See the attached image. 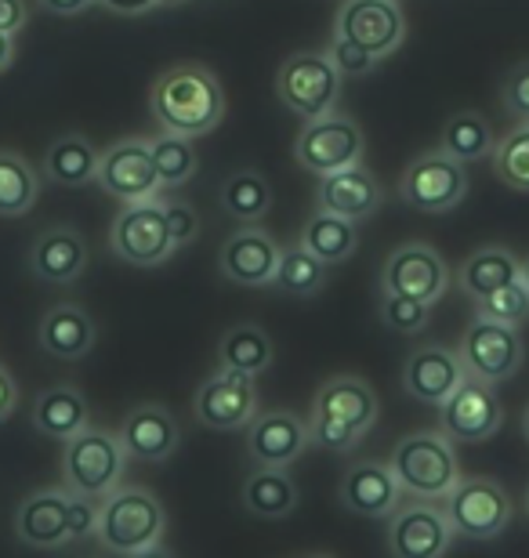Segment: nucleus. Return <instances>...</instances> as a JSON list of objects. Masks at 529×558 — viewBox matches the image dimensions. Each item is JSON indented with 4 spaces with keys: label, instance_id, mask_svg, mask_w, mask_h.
<instances>
[{
    "label": "nucleus",
    "instance_id": "19",
    "mask_svg": "<svg viewBox=\"0 0 529 558\" xmlns=\"http://www.w3.org/2000/svg\"><path fill=\"white\" fill-rule=\"evenodd\" d=\"M460 381H465V366H460L457 352L443 349V344H421L402 363V392L421 403L443 407Z\"/></svg>",
    "mask_w": 529,
    "mask_h": 558
},
{
    "label": "nucleus",
    "instance_id": "30",
    "mask_svg": "<svg viewBox=\"0 0 529 558\" xmlns=\"http://www.w3.org/2000/svg\"><path fill=\"white\" fill-rule=\"evenodd\" d=\"M243 508L254 519H287L298 508V486L287 468H254L243 483Z\"/></svg>",
    "mask_w": 529,
    "mask_h": 558
},
{
    "label": "nucleus",
    "instance_id": "6",
    "mask_svg": "<svg viewBox=\"0 0 529 558\" xmlns=\"http://www.w3.org/2000/svg\"><path fill=\"white\" fill-rule=\"evenodd\" d=\"M443 500L454 537L493 541L512 522V497L493 478H460Z\"/></svg>",
    "mask_w": 529,
    "mask_h": 558
},
{
    "label": "nucleus",
    "instance_id": "43",
    "mask_svg": "<svg viewBox=\"0 0 529 558\" xmlns=\"http://www.w3.org/2000/svg\"><path fill=\"white\" fill-rule=\"evenodd\" d=\"M164 204V221H167V236H171L175 251L189 247L200 236V215L185 199H160Z\"/></svg>",
    "mask_w": 529,
    "mask_h": 558
},
{
    "label": "nucleus",
    "instance_id": "34",
    "mask_svg": "<svg viewBox=\"0 0 529 558\" xmlns=\"http://www.w3.org/2000/svg\"><path fill=\"white\" fill-rule=\"evenodd\" d=\"M493 145H497V138H493L490 120L482 117L479 109H457L443 128L438 153H446L449 160H457L460 167H465V163L482 160V156H490Z\"/></svg>",
    "mask_w": 529,
    "mask_h": 558
},
{
    "label": "nucleus",
    "instance_id": "50",
    "mask_svg": "<svg viewBox=\"0 0 529 558\" xmlns=\"http://www.w3.org/2000/svg\"><path fill=\"white\" fill-rule=\"evenodd\" d=\"M11 59H15V40H11V37H4V33H0V73L8 70Z\"/></svg>",
    "mask_w": 529,
    "mask_h": 558
},
{
    "label": "nucleus",
    "instance_id": "32",
    "mask_svg": "<svg viewBox=\"0 0 529 558\" xmlns=\"http://www.w3.org/2000/svg\"><path fill=\"white\" fill-rule=\"evenodd\" d=\"M298 243L312 254V258L323 262L326 269H330V265H341V262H348L356 254V247H359V226L316 210V215L305 221V229H301Z\"/></svg>",
    "mask_w": 529,
    "mask_h": 558
},
{
    "label": "nucleus",
    "instance_id": "56",
    "mask_svg": "<svg viewBox=\"0 0 529 558\" xmlns=\"http://www.w3.org/2000/svg\"><path fill=\"white\" fill-rule=\"evenodd\" d=\"M526 511H529V494H526Z\"/></svg>",
    "mask_w": 529,
    "mask_h": 558
},
{
    "label": "nucleus",
    "instance_id": "54",
    "mask_svg": "<svg viewBox=\"0 0 529 558\" xmlns=\"http://www.w3.org/2000/svg\"><path fill=\"white\" fill-rule=\"evenodd\" d=\"M156 4H164V8H171V4H185V0H156Z\"/></svg>",
    "mask_w": 529,
    "mask_h": 558
},
{
    "label": "nucleus",
    "instance_id": "1",
    "mask_svg": "<svg viewBox=\"0 0 529 558\" xmlns=\"http://www.w3.org/2000/svg\"><path fill=\"white\" fill-rule=\"evenodd\" d=\"M153 117L164 135L175 138H204L225 120V92L207 65L185 62L171 65L156 76L149 95Z\"/></svg>",
    "mask_w": 529,
    "mask_h": 558
},
{
    "label": "nucleus",
    "instance_id": "22",
    "mask_svg": "<svg viewBox=\"0 0 529 558\" xmlns=\"http://www.w3.org/2000/svg\"><path fill=\"white\" fill-rule=\"evenodd\" d=\"M381 199H385V193H381L377 178L370 174L363 163H356V167H348V171L320 178L316 210L359 226V221L370 218L381 207Z\"/></svg>",
    "mask_w": 529,
    "mask_h": 558
},
{
    "label": "nucleus",
    "instance_id": "2",
    "mask_svg": "<svg viewBox=\"0 0 529 558\" xmlns=\"http://www.w3.org/2000/svg\"><path fill=\"white\" fill-rule=\"evenodd\" d=\"M164 530H167V511L160 500L142 486H120L98 508L95 537L106 551L131 558L139 551L156 548L164 541Z\"/></svg>",
    "mask_w": 529,
    "mask_h": 558
},
{
    "label": "nucleus",
    "instance_id": "48",
    "mask_svg": "<svg viewBox=\"0 0 529 558\" xmlns=\"http://www.w3.org/2000/svg\"><path fill=\"white\" fill-rule=\"evenodd\" d=\"M112 15H145L149 8H156V0H98Z\"/></svg>",
    "mask_w": 529,
    "mask_h": 558
},
{
    "label": "nucleus",
    "instance_id": "4",
    "mask_svg": "<svg viewBox=\"0 0 529 558\" xmlns=\"http://www.w3.org/2000/svg\"><path fill=\"white\" fill-rule=\"evenodd\" d=\"M123 468H128V453H123L120 439L106 428H84L76 439L65 442L62 453V483L65 494L87 497L103 505L123 483Z\"/></svg>",
    "mask_w": 529,
    "mask_h": 558
},
{
    "label": "nucleus",
    "instance_id": "10",
    "mask_svg": "<svg viewBox=\"0 0 529 558\" xmlns=\"http://www.w3.org/2000/svg\"><path fill=\"white\" fill-rule=\"evenodd\" d=\"M95 182L103 185L120 204H145V199H160V178H156L149 138H120L106 153H98Z\"/></svg>",
    "mask_w": 529,
    "mask_h": 558
},
{
    "label": "nucleus",
    "instance_id": "40",
    "mask_svg": "<svg viewBox=\"0 0 529 558\" xmlns=\"http://www.w3.org/2000/svg\"><path fill=\"white\" fill-rule=\"evenodd\" d=\"M381 323L392 330V333H402V338H410V333H421L428 327V319H432V308L421 305V301H410V298H399V294H385L381 290Z\"/></svg>",
    "mask_w": 529,
    "mask_h": 558
},
{
    "label": "nucleus",
    "instance_id": "18",
    "mask_svg": "<svg viewBox=\"0 0 529 558\" xmlns=\"http://www.w3.org/2000/svg\"><path fill=\"white\" fill-rule=\"evenodd\" d=\"M279 254H284V247H279L262 226H251V229L232 232V236L221 243L218 269L236 287H273Z\"/></svg>",
    "mask_w": 529,
    "mask_h": 558
},
{
    "label": "nucleus",
    "instance_id": "27",
    "mask_svg": "<svg viewBox=\"0 0 529 558\" xmlns=\"http://www.w3.org/2000/svg\"><path fill=\"white\" fill-rule=\"evenodd\" d=\"M33 428L59 442H70L84 428H92V410H87L81 388L55 385L48 392H40L37 403H33Z\"/></svg>",
    "mask_w": 529,
    "mask_h": 558
},
{
    "label": "nucleus",
    "instance_id": "7",
    "mask_svg": "<svg viewBox=\"0 0 529 558\" xmlns=\"http://www.w3.org/2000/svg\"><path fill=\"white\" fill-rule=\"evenodd\" d=\"M363 153H366L363 131H359L352 117H341V113L312 120V124L301 128V135L294 142V160L305 167L309 174H320V178L363 163Z\"/></svg>",
    "mask_w": 529,
    "mask_h": 558
},
{
    "label": "nucleus",
    "instance_id": "35",
    "mask_svg": "<svg viewBox=\"0 0 529 558\" xmlns=\"http://www.w3.org/2000/svg\"><path fill=\"white\" fill-rule=\"evenodd\" d=\"M40 174L26 156L15 149H0V218H19L37 204Z\"/></svg>",
    "mask_w": 529,
    "mask_h": 558
},
{
    "label": "nucleus",
    "instance_id": "45",
    "mask_svg": "<svg viewBox=\"0 0 529 558\" xmlns=\"http://www.w3.org/2000/svg\"><path fill=\"white\" fill-rule=\"evenodd\" d=\"M65 494V489H62ZM70 497V541H84V537H95V526H98V500H87V497Z\"/></svg>",
    "mask_w": 529,
    "mask_h": 558
},
{
    "label": "nucleus",
    "instance_id": "12",
    "mask_svg": "<svg viewBox=\"0 0 529 558\" xmlns=\"http://www.w3.org/2000/svg\"><path fill=\"white\" fill-rule=\"evenodd\" d=\"M449 287V269L443 254L428 243H402L388 254L385 269H381V290L385 294H399L432 308Z\"/></svg>",
    "mask_w": 529,
    "mask_h": 558
},
{
    "label": "nucleus",
    "instance_id": "9",
    "mask_svg": "<svg viewBox=\"0 0 529 558\" xmlns=\"http://www.w3.org/2000/svg\"><path fill=\"white\" fill-rule=\"evenodd\" d=\"M468 196V171L446 153H421L399 178V199L424 215L454 210Z\"/></svg>",
    "mask_w": 529,
    "mask_h": 558
},
{
    "label": "nucleus",
    "instance_id": "42",
    "mask_svg": "<svg viewBox=\"0 0 529 558\" xmlns=\"http://www.w3.org/2000/svg\"><path fill=\"white\" fill-rule=\"evenodd\" d=\"M326 59H330V65L337 70V76H366V73H374L377 70V59L370 51H363L359 44H352V40H345V37H330V44H326Z\"/></svg>",
    "mask_w": 529,
    "mask_h": 558
},
{
    "label": "nucleus",
    "instance_id": "13",
    "mask_svg": "<svg viewBox=\"0 0 529 558\" xmlns=\"http://www.w3.org/2000/svg\"><path fill=\"white\" fill-rule=\"evenodd\" d=\"M334 33L359 44L381 62L399 51L402 37H407V19H402L396 0H345L337 11Z\"/></svg>",
    "mask_w": 529,
    "mask_h": 558
},
{
    "label": "nucleus",
    "instance_id": "24",
    "mask_svg": "<svg viewBox=\"0 0 529 558\" xmlns=\"http://www.w3.org/2000/svg\"><path fill=\"white\" fill-rule=\"evenodd\" d=\"M87 269V243L73 226L44 229L29 247V272L44 283H73Z\"/></svg>",
    "mask_w": 529,
    "mask_h": 558
},
{
    "label": "nucleus",
    "instance_id": "53",
    "mask_svg": "<svg viewBox=\"0 0 529 558\" xmlns=\"http://www.w3.org/2000/svg\"><path fill=\"white\" fill-rule=\"evenodd\" d=\"M522 432H526V439H529V407H526V414H522Z\"/></svg>",
    "mask_w": 529,
    "mask_h": 558
},
{
    "label": "nucleus",
    "instance_id": "26",
    "mask_svg": "<svg viewBox=\"0 0 529 558\" xmlns=\"http://www.w3.org/2000/svg\"><path fill=\"white\" fill-rule=\"evenodd\" d=\"M377 392L370 388L363 377H330L326 385H320L316 399H312V414H326L337 421H348L359 432H370V424L377 421Z\"/></svg>",
    "mask_w": 529,
    "mask_h": 558
},
{
    "label": "nucleus",
    "instance_id": "3",
    "mask_svg": "<svg viewBox=\"0 0 529 558\" xmlns=\"http://www.w3.org/2000/svg\"><path fill=\"white\" fill-rule=\"evenodd\" d=\"M388 472L413 497L438 500L460 483L457 453L438 432H413L392 446L388 453Z\"/></svg>",
    "mask_w": 529,
    "mask_h": 558
},
{
    "label": "nucleus",
    "instance_id": "36",
    "mask_svg": "<svg viewBox=\"0 0 529 558\" xmlns=\"http://www.w3.org/2000/svg\"><path fill=\"white\" fill-rule=\"evenodd\" d=\"M326 276H330V269L312 258L301 243H294V247H284V254H279L273 287L287 298H312L326 287Z\"/></svg>",
    "mask_w": 529,
    "mask_h": 558
},
{
    "label": "nucleus",
    "instance_id": "55",
    "mask_svg": "<svg viewBox=\"0 0 529 558\" xmlns=\"http://www.w3.org/2000/svg\"><path fill=\"white\" fill-rule=\"evenodd\" d=\"M312 558H330V555H312Z\"/></svg>",
    "mask_w": 529,
    "mask_h": 558
},
{
    "label": "nucleus",
    "instance_id": "52",
    "mask_svg": "<svg viewBox=\"0 0 529 558\" xmlns=\"http://www.w3.org/2000/svg\"><path fill=\"white\" fill-rule=\"evenodd\" d=\"M519 279H522V287L529 290V258L522 262V272H519Z\"/></svg>",
    "mask_w": 529,
    "mask_h": 558
},
{
    "label": "nucleus",
    "instance_id": "14",
    "mask_svg": "<svg viewBox=\"0 0 529 558\" xmlns=\"http://www.w3.org/2000/svg\"><path fill=\"white\" fill-rule=\"evenodd\" d=\"M504 424V407L493 385L476 381L465 374V381L457 385V392L443 403V417H438V435L446 442H482L490 435H497Z\"/></svg>",
    "mask_w": 529,
    "mask_h": 558
},
{
    "label": "nucleus",
    "instance_id": "8",
    "mask_svg": "<svg viewBox=\"0 0 529 558\" xmlns=\"http://www.w3.org/2000/svg\"><path fill=\"white\" fill-rule=\"evenodd\" d=\"M109 247L120 262L153 269L164 265L175 254V243L167 236L164 204L160 199H145V204H123L120 215L112 218Z\"/></svg>",
    "mask_w": 529,
    "mask_h": 558
},
{
    "label": "nucleus",
    "instance_id": "49",
    "mask_svg": "<svg viewBox=\"0 0 529 558\" xmlns=\"http://www.w3.org/2000/svg\"><path fill=\"white\" fill-rule=\"evenodd\" d=\"M37 4L44 8V11H51V15H81V11H87L95 4V0H37Z\"/></svg>",
    "mask_w": 529,
    "mask_h": 558
},
{
    "label": "nucleus",
    "instance_id": "41",
    "mask_svg": "<svg viewBox=\"0 0 529 558\" xmlns=\"http://www.w3.org/2000/svg\"><path fill=\"white\" fill-rule=\"evenodd\" d=\"M363 439V432L352 428L348 421L326 417V414H312L309 417V446H320V450L330 453H345Z\"/></svg>",
    "mask_w": 529,
    "mask_h": 558
},
{
    "label": "nucleus",
    "instance_id": "51",
    "mask_svg": "<svg viewBox=\"0 0 529 558\" xmlns=\"http://www.w3.org/2000/svg\"><path fill=\"white\" fill-rule=\"evenodd\" d=\"M131 558H175V555L167 551L164 544H156V548H149V551H139V555H131Z\"/></svg>",
    "mask_w": 529,
    "mask_h": 558
},
{
    "label": "nucleus",
    "instance_id": "23",
    "mask_svg": "<svg viewBox=\"0 0 529 558\" xmlns=\"http://www.w3.org/2000/svg\"><path fill=\"white\" fill-rule=\"evenodd\" d=\"M399 483L392 478V472L377 461H359L341 475V486H337V497H341V508L352 511V515H366V519H385L396 511L399 505Z\"/></svg>",
    "mask_w": 529,
    "mask_h": 558
},
{
    "label": "nucleus",
    "instance_id": "47",
    "mask_svg": "<svg viewBox=\"0 0 529 558\" xmlns=\"http://www.w3.org/2000/svg\"><path fill=\"white\" fill-rule=\"evenodd\" d=\"M15 407H19V385L8 374V366H0V421H8Z\"/></svg>",
    "mask_w": 529,
    "mask_h": 558
},
{
    "label": "nucleus",
    "instance_id": "5",
    "mask_svg": "<svg viewBox=\"0 0 529 558\" xmlns=\"http://www.w3.org/2000/svg\"><path fill=\"white\" fill-rule=\"evenodd\" d=\"M276 95L290 113L312 124V120L334 113L337 98H341V76L323 51H298L279 65Z\"/></svg>",
    "mask_w": 529,
    "mask_h": 558
},
{
    "label": "nucleus",
    "instance_id": "17",
    "mask_svg": "<svg viewBox=\"0 0 529 558\" xmlns=\"http://www.w3.org/2000/svg\"><path fill=\"white\" fill-rule=\"evenodd\" d=\"M309 446V421L290 410H265L247 424V453L254 468H290Z\"/></svg>",
    "mask_w": 529,
    "mask_h": 558
},
{
    "label": "nucleus",
    "instance_id": "39",
    "mask_svg": "<svg viewBox=\"0 0 529 558\" xmlns=\"http://www.w3.org/2000/svg\"><path fill=\"white\" fill-rule=\"evenodd\" d=\"M476 316L486 323H497V327L519 330L529 319V290L522 287V279H515V283L493 290V294L476 301Z\"/></svg>",
    "mask_w": 529,
    "mask_h": 558
},
{
    "label": "nucleus",
    "instance_id": "20",
    "mask_svg": "<svg viewBox=\"0 0 529 558\" xmlns=\"http://www.w3.org/2000/svg\"><path fill=\"white\" fill-rule=\"evenodd\" d=\"M15 537L33 551L70 544V497L62 489H37L15 511Z\"/></svg>",
    "mask_w": 529,
    "mask_h": 558
},
{
    "label": "nucleus",
    "instance_id": "31",
    "mask_svg": "<svg viewBox=\"0 0 529 558\" xmlns=\"http://www.w3.org/2000/svg\"><path fill=\"white\" fill-rule=\"evenodd\" d=\"M95 171H98V149L84 135H59L48 153H44V178L55 185H65V189H81L87 182H95Z\"/></svg>",
    "mask_w": 529,
    "mask_h": 558
},
{
    "label": "nucleus",
    "instance_id": "11",
    "mask_svg": "<svg viewBox=\"0 0 529 558\" xmlns=\"http://www.w3.org/2000/svg\"><path fill=\"white\" fill-rule=\"evenodd\" d=\"M457 360L465 366L468 377L486 385H501L508 377L519 374V366L526 360L522 338L519 330L512 327H497V323L486 319H471V327L465 330V341L457 349Z\"/></svg>",
    "mask_w": 529,
    "mask_h": 558
},
{
    "label": "nucleus",
    "instance_id": "44",
    "mask_svg": "<svg viewBox=\"0 0 529 558\" xmlns=\"http://www.w3.org/2000/svg\"><path fill=\"white\" fill-rule=\"evenodd\" d=\"M501 102L519 124H529V62H519L508 76H504Z\"/></svg>",
    "mask_w": 529,
    "mask_h": 558
},
{
    "label": "nucleus",
    "instance_id": "37",
    "mask_svg": "<svg viewBox=\"0 0 529 558\" xmlns=\"http://www.w3.org/2000/svg\"><path fill=\"white\" fill-rule=\"evenodd\" d=\"M149 156L156 167V178H160V189H178L185 185L189 178L196 174L200 156L189 138H175V135H160L149 138Z\"/></svg>",
    "mask_w": 529,
    "mask_h": 558
},
{
    "label": "nucleus",
    "instance_id": "29",
    "mask_svg": "<svg viewBox=\"0 0 529 558\" xmlns=\"http://www.w3.org/2000/svg\"><path fill=\"white\" fill-rule=\"evenodd\" d=\"M519 272H522V262L515 258L508 247H501V243H490V247H479L468 254L465 265L457 269V283L471 301H482L486 294H493V290L515 283Z\"/></svg>",
    "mask_w": 529,
    "mask_h": 558
},
{
    "label": "nucleus",
    "instance_id": "21",
    "mask_svg": "<svg viewBox=\"0 0 529 558\" xmlns=\"http://www.w3.org/2000/svg\"><path fill=\"white\" fill-rule=\"evenodd\" d=\"M117 439L123 446V453L134 457V461L160 464L178 450L182 432H178V421L171 417V410H164L160 403H142L123 417Z\"/></svg>",
    "mask_w": 529,
    "mask_h": 558
},
{
    "label": "nucleus",
    "instance_id": "16",
    "mask_svg": "<svg viewBox=\"0 0 529 558\" xmlns=\"http://www.w3.org/2000/svg\"><path fill=\"white\" fill-rule=\"evenodd\" d=\"M454 544L446 511L435 505H410L392 511L388 555L392 558H443Z\"/></svg>",
    "mask_w": 529,
    "mask_h": 558
},
{
    "label": "nucleus",
    "instance_id": "15",
    "mask_svg": "<svg viewBox=\"0 0 529 558\" xmlns=\"http://www.w3.org/2000/svg\"><path fill=\"white\" fill-rule=\"evenodd\" d=\"M193 410L204 428H218V432L243 428V424H251L257 414L254 377L236 374V371H214L207 381L196 388Z\"/></svg>",
    "mask_w": 529,
    "mask_h": 558
},
{
    "label": "nucleus",
    "instance_id": "33",
    "mask_svg": "<svg viewBox=\"0 0 529 558\" xmlns=\"http://www.w3.org/2000/svg\"><path fill=\"white\" fill-rule=\"evenodd\" d=\"M221 210L232 221H240L243 229L262 226L268 210H273V185L265 182V174L251 171V167L236 171L221 185Z\"/></svg>",
    "mask_w": 529,
    "mask_h": 558
},
{
    "label": "nucleus",
    "instance_id": "25",
    "mask_svg": "<svg viewBox=\"0 0 529 558\" xmlns=\"http://www.w3.org/2000/svg\"><path fill=\"white\" fill-rule=\"evenodd\" d=\"M40 349L55 355V360H84L87 352L95 349V319L87 316L81 305H55L44 312L40 327H37Z\"/></svg>",
    "mask_w": 529,
    "mask_h": 558
},
{
    "label": "nucleus",
    "instance_id": "38",
    "mask_svg": "<svg viewBox=\"0 0 529 558\" xmlns=\"http://www.w3.org/2000/svg\"><path fill=\"white\" fill-rule=\"evenodd\" d=\"M490 160H493V174L504 185L515 189V193H529V124L508 131V135L493 145Z\"/></svg>",
    "mask_w": 529,
    "mask_h": 558
},
{
    "label": "nucleus",
    "instance_id": "46",
    "mask_svg": "<svg viewBox=\"0 0 529 558\" xmlns=\"http://www.w3.org/2000/svg\"><path fill=\"white\" fill-rule=\"evenodd\" d=\"M29 22V8L26 0H0V33L15 40L19 29H26Z\"/></svg>",
    "mask_w": 529,
    "mask_h": 558
},
{
    "label": "nucleus",
    "instance_id": "28",
    "mask_svg": "<svg viewBox=\"0 0 529 558\" xmlns=\"http://www.w3.org/2000/svg\"><path fill=\"white\" fill-rule=\"evenodd\" d=\"M276 360L273 338L257 327V323H232L229 330L221 333L218 341V355H214V371H236L247 377L265 374Z\"/></svg>",
    "mask_w": 529,
    "mask_h": 558
}]
</instances>
